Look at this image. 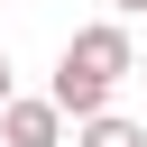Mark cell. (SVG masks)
<instances>
[{"label": "cell", "instance_id": "6da1fadb", "mask_svg": "<svg viewBox=\"0 0 147 147\" xmlns=\"http://www.w3.org/2000/svg\"><path fill=\"white\" fill-rule=\"evenodd\" d=\"M138 74V46H129V28L119 18H92V28H74L64 37V55H55V110L64 119H92V110H110V92Z\"/></svg>", "mask_w": 147, "mask_h": 147}, {"label": "cell", "instance_id": "8992f818", "mask_svg": "<svg viewBox=\"0 0 147 147\" xmlns=\"http://www.w3.org/2000/svg\"><path fill=\"white\" fill-rule=\"evenodd\" d=\"M138 83H147V55H138Z\"/></svg>", "mask_w": 147, "mask_h": 147}, {"label": "cell", "instance_id": "277c9868", "mask_svg": "<svg viewBox=\"0 0 147 147\" xmlns=\"http://www.w3.org/2000/svg\"><path fill=\"white\" fill-rule=\"evenodd\" d=\"M129 9H147V0H110V18H129Z\"/></svg>", "mask_w": 147, "mask_h": 147}, {"label": "cell", "instance_id": "5b68a950", "mask_svg": "<svg viewBox=\"0 0 147 147\" xmlns=\"http://www.w3.org/2000/svg\"><path fill=\"white\" fill-rule=\"evenodd\" d=\"M0 101H9V55H0Z\"/></svg>", "mask_w": 147, "mask_h": 147}, {"label": "cell", "instance_id": "3957f363", "mask_svg": "<svg viewBox=\"0 0 147 147\" xmlns=\"http://www.w3.org/2000/svg\"><path fill=\"white\" fill-rule=\"evenodd\" d=\"M74 147H147V129L119 110H92V119H74Z\"/></svg>", "mask_w": 147, "mask_h": 147}, {"label": "cell", "instance_id": "7a4b0ae2", "mask_svg": "<svg viewBox=\"0 0 147 147\" xmlns=\"http://www.w3.org/2000/svg\"><path fill=\"white\" fill-rule=\"evenodd\" d=\"M0 147H64V110L9 92V101H0Z\"/></svg>", "mask_w": 147, "mask_h": 147}]
</instances>
